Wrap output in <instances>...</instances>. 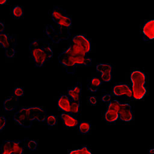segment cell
<instances>
[{"label": "cell", "instance_id": "1", "mask_svg": "<svg viewBox=\"0 0 154 154\" xmlns=\"http://www.w3.org/2000/svg\"><path fill=\"white\" fill-rule=\"evenodd\" d=\"M87 55L82 48L71 42L69 48L58 55V59L67 73L74 74L77 66H88L91 64V59L87 57Z\"/></svg>", "mask_w": 154, "mask_h": 154}, {"label": "cell", "instance_id": "2", "mask_svg": "<svg viewBox=\"0 0 154 154\" xmlns=\"http://www.w3.org/2000/svg\"><path fill=\"white\" fill-rule=\"evenodd\" d=\"M46 117V112L42 107H21L14 113L13 120L22 127L29 128L34 120L44 122Z\"/></svg>", "mask_w": 154, "mask_h": 154}, {"label": "cell", "instance_id": "3", "mask_svg": "<svg viewBox=\"0 0 154 154\" xmlns=\"http://www.w3.org/2000/svg\"><path fill=\"white\" fill-rule=\"evenodd\" d=\"M29 51L35 66L42 67L53 56V51L49 43L43 39L34 40L30 43Z\"/></svg>", "mask_w": 154, "mask_h": 154}, {"label": "cell", "instance_id": "4", "mask_svg": "<svg viewBox=\"0 0 154 154\" xmlns=\"http://www.w3.org/2000/svg\"><path fill=\"white\" fill-rule=\"evenodd\" d=\"M131 79L132 83V98L136 100L142 99L146 94V75L139 70H134L131 73Z\"/></svg>", "mask_w": 154, "mask_h": 154}, {"label": "cell", "instance_id": "5", "mask_svg": "<svg viewBox=\"0 0 154 154\" xmlns=\"http://www.w3.org/2000/svg\"><path fill=\"white\" fill-rule=\"evenodd\" d=\"M26 139L22 140H4L1 146V154H22L25 146Z\"/></svg>", "mask_w": 154, "mask_h": 154}, {"label": "cell", "instance_id": "6", "mask_svg": "<svg viewBox=\"0 0 154 154\" xmlns=\"http://www.w3.org/2000/svg\"><path fill=\"white\" fill-rule=\"evenodd\" d=\"M0 44L5 49V54L7 58H12L16 53V39L11 35L0 33Z\"/></svg>", "mask_w": 154, "mask_h": 154}, {"label": "cell", "instance_id": "7", "mask_svg": "<svg viewBox=\"0 0 154 154\" xmlns=\"http://www.w3.org/2000/svg\"><path fill=\"white\" fill-rule=\"evenodd\" d=\"M120 102L117 100L109 101L107 110L106 111L104 118L108 123H113L119 118V109Z\"/></svg>", "mask_w": 154, "mask_h": 154}, {"label": "cell", "instance_id": "8", "mask_svg": "<svg viewBox=\"0 0 154 154\" xmlns=\"http://www.w3.org/2000/svg\"><path fill=\"white\" fill-rule=\"evenodd\" d=\"M119 118L125 122H130L133 119V113L130 104L120 103L119 109Z\"/></svg>", "mask_w": 154, "mask_h": 154}, {"label": "cell", "instance_id": "9", "mask_svg": "<svg viewBox=\"0 0 154 154\" xmlns=\"http://www.w3.org/2000/svg\"><path fill=\"white\" fill-rule=\"evenodd\" d=\"M112 93L116 96H125L128 98H132L131 88L126 84H116L112 87Z\"/></svg>", "mask_w": 154, "mask_h": 154}, {"label": "cell", "instance_id": "10", "mask_svg": "<svg viewBox=\"0 0 154 154\" xmlns=\"http://www.w3.org/2000/svg\"><path fill=\"white\" fill-rule=\"evenodd\" d=\"M96 70L101 73V79L103 82H108L112 79V66L109 64H99Z\"/></svg>", "mask_w": 154, "mask_h": 154}, {"label": "cell", "instance_id": "11", "mask_svg": "<svg viewBox=\"0 0 154 154\" xmlns=\"http://www.w3.org/2000/svg\"><path fill=\"white\" fill-rule=\"evenodd\" d=\"M143 40L145 42L150 41L154 38V20L147 21L143 27Z\"/></svg>", "mask_w": 154, "mask_h": 154}, {"label": "cell", "instance_id": "12", "mask_svg": "<svg viewBox=\"0 0 154 154\" xmlns=\"http://www.w3.org/2000/svg\"><path fill=\"white\" fill-rule=\"evenodd\" d=\"M72 42L81 47L87 54L90 53L91 51V42L85 36L82 35H75L72 38Z\"/></svg>", "mask_w": 154, "mask_h": 154}, {"label": "cell", "instance_id": "13", "mask_svg": "<svg viewBox=\"0 0 154 154\" xmlns=\"http://www.w3.org/2000/svg\"><path fill=\"white\" fill-rule=\"evenodd\" d=\"M60 118L63 121V125L69 128L76 127L79 124V121L70 112H63L60 114Z\"/></svg>", "mask_w": 154, "mask_h": 154}, {"label": "cell", "instance_id": "14", "mask_svg": "<svg viewBox=\"0 0 154 154\" xmlns=\"http://www.w3.org/2000/svg\"><path fill=\"white\" fill-rule=\"evenodd\" d=\"M81 90L82 84L81 82H78L73 88L67 90V95L70 98L71 100L80 102L81 97Z\"/></svg>", "mask_w": 154, "mask_h": 154}, {"label": "cell", "instance_id": "15", "mask_svg": "<svg viewBox=\"0 0 154 154\" xmlns=\"http://www.w3.org/2000/svg\"><path fill=\"white\" fill-rule=\"evenodd\" d=\"M19 97L12 93V94L7 98L4 102V108L7 111L15 109L17 106Z\"/></svg>", "mask_w": 154, "mask_h": 154}, {"label": "cell", "instance_id": "16", "mask_svg": "<svg viewBox=\"0 0 154 154\" xmlns=\"http://www.w3.org/2000/svg\"><path fill=\"white\" fill-rule=\"evenodd\" d=\"M71 102L72 100L68 95L63 94L60 97L58 100V105L63 112H70Z\"/></svg>", "mask_w": 154, "mask_h": 154}, {"label": "cell", "instance_id": "17", "mask_svg": "<svg viewBox=\"0 0 154 154\" xmlns=\"http://www.w3.org/2000/svg\"><path fill=\"white\" fill-rule=\"evenodd\" d=\"M102 81L99 77H94L91 79L87 85L88 90L91 92H96L97 91L99 86L102 84Z\"/></svg>", "mask_w": 154, "mask_h": 154}, {"label": "cell", "instance_id": "18", "mask_svg": "<svg viewBox=\"0 0 154 154\" xmlns=\"http://www.w3.org/2000/svg\"><path fill=\"white\" fill-rule=\"evenodd\" d=\"M79 131L82 134H86L90 132L91 128V123L89 122L83 121L78 124Z\"/></svg>", "mask_w": 154, "mask_h": 154}, {"label": "cell", "instance_id": "19", "mask_svg": "<svg viewBox=\"0 0 154 154\" xmlns=\"http://www.w3.org/2000/svg\"><path fill=\"white\" fill-rule=\"evenodd\" d=\"M80 112V102H76L72 100L70 105V113L73 116H76Z\"/></svg>", "mask_w": 154, "mask_h": 154}, {"label": "cell", "instance_id": "20", "mask_svg": "<svg viewBox=\"0 0 154 154\" xmlns=\"http://www.w3.org/2000/svg\"><path fill=\"white\" fill-rule=\"evenodd\" d=\"M13 15L16 19L21 18L23 15V10L22 7L17 5L13 9Z\"/></svg>", "mask_w": 154, "mask_h": 154}, {"label": "cell", "instance_id": "21", "mask_svg": "<svg viewBox=\"0 0 154 154\" xmlns=\"http://www.w3.org/2000/svg\"><path fill=\"white\" fill-rule=\"evenodd\" d=\"M70 154H91V152L89 150L88 147L83 146L78 149H75L69 152Z\"/></svg>", "mask_w": 154, "mask_h": 154}, {"label": "cell", "instance_id": "22", "mask_svg": "<svg viewBox=\"0 0 154 154\" xmlns=\"http://www.w3.org/2000/svg\"><path fill=\"white\" fill-rule=\"evenodd\" d=\"M45 121L47 125L49 126H54L57 123V119L53 115H46Z\"/></svg>", "mask_w": 154, "mask_h": 154}, {"label": "cell", "instance_id": "23", "mask_svg": "<svg viewBox=\"0 0 154 154\" xmlns=\"http://www.w3.org/2000/svg\"><path fill=\"white\" fill-rule=\"evenodd\" d=\"M25 146L30 150H35L37 147V143L32 140H26Z\"/></svg>", "mask_w": 154, "mask_h": 154}, {"label": "cell", "instance_id": "24", "mask_svg": "<svg viewBox=\"0 0 154 154\" xmlns=\"http://www.w3.org/2000/svg\"><path fill=\"white\" fill-rule=\"evenodd\" d=\"M13 93L14 94H15L16 96L17 97H20V96H22L24 94V91L23 90L22 88H20V87H16L13 90Z\"/></svg>", "mask_w": 154, "mask_h": 154}, {"label": "cell", "instance_id": "25", "mask_svg": "<svg viewBox=\"0 0 154 154\" xmlns=\"http://www.w3.org/2000/svg\"><path fill=\"white\" fill-rule=\"evenodd\" d=\"M7 120L4 116H0V132L4 129L6 125Z\"/></svg>", "mask_w": 154, "mask_h": 154}, {"label": "cell", "instance_id": "26", "mask_svg": "<svg viewBox=\"0 0 154 154\" xmlns=\"http://www.w3.org/2000/svg\"><path fill=\"white\" fill-rule=\"evenodd\" d=\"M111 99V96L110 94H105L102 97V100L103 102H109Z\"/></svg>", "mask_w": 154, "mask_h": 154}, {"label": "cell", "instance_id": "27", "mask_svg": "<svg viewBox=\"0 0 154 154\" xmlns=\"http://www.w3.org/2000/svg\"><path fill=\"white\" fill-rule=\"evenodd\" d=\"M89 103L90 105H95L97 103V100H96V98L94 97V96H90L89 97Z\"/></svg>", "mask_w": 154, "mask_h": 154}, {"label": "cell", "instance_id": "28", "mask_svg": "<svg viewBox=\"0 0 154 154\" xmlns=\"http://www.w3.org/2000/svg\"><path fill=\"white\" fill-rule=\"evenodd\" d=\"M4 29H5V26H4V23L2 22H0V33L3 32V31H4Z\"/></svg>", "mask_w": 154, "mask_h": 154}, {"label": "cell", "instance_id": "29", "mask_svg": "<svg viewBox=\"0 0 154 154\" xmlns=\"http://www.w3.org/2000/svg\"><path fill=\"white\" fill-rule=\"evenodd\" d=\"M7 0H0V5H2L6 3Z\"/></svg>", "mask_w": 154, "mask_h": 154}, {"label": "cell", "instance_id": "30", "mask_svg": "<svg viewBox=\"0 0 154 154\" xmlns=\"http://www.w3.org/2000/svg\"><path fill=\"white\" fill-rule=\"evenodd\" d=\"M153 149H151V151H149V153H153Z\"/></svg>", "mask_w": 154, "mask_h": 154}]
</instances>
